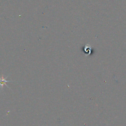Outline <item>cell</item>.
<instances>
[{
    "label": "cell",
    "mask_w": 126,
    "mask_h": 126,
    "mask_svg": "<svg viewBox=\"0 0 126 126\" xmlns=\"http://www.w3.org/2000/svg\"><path fill=\"white\" fill-rule=\"evenodd\" d=\"M7 78H8V76L4 78L3 75H2L1 77H0V88H1V89H3V87L4 86V85H6V87H7L8 88H9L10 89V88L7 85H6V82H12V81L7 80L6 79Z\"/></svg>",
    "instance_id": "obj_1"
},
{
    "label": "cell",
    "mask_w": 126,
    "mask_h": 126,
    "mask_svg": "<svg viewBox=\"0 0 126 126\" xmlns=\"http://www.w3.org/2000/svg\"><path fill=\"white\" fill-rule=\"evenodd\" d=\"M84 51L86 53H88V54H90L91 51V47L89 44H87L85 48H84Z\"/></svg>",
    "instance_id": "obj_2"
}]
</instances>
